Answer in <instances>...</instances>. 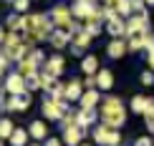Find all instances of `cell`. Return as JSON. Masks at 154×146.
<instances>
[{"label":"cell","instance_id":"cell-20","mask_svg":"<svg viewBox=\"0 0 154 146\" xmlns=\"http://www.w3.org/2000/svg\"><path fill=\"white\" fill-rule=\"evenodd\" d=\"M81 71L86 73V76H96V73L101 71V68H99V58H96L94 53L91 55H83V58H81Z\"/></svg>","mask_w":154,"mask_h":146},{"label":"cell","instance_id":"cell-37","mask_svg":"<svg viewBox=\"0 0 154 146\" xmlns=\"http://www.w3.org/2000/svg\"><path fill=\"white\" fill-rule=\"evenodd\" d=\"M144 124H146V131H152V134H154V113L144 116Z\"/></svg>","mask_w":154,"mask_h":146},{"label":"cell","instance_id":"cell-31","mask_svg":"<svg viewBox=\"0 0 154 146\" xmlns=\"http://www.w3.org/2000/svg\"><path fill=\"white\" fill-rule=\"evenodd\" d=\"M30 58H33L35 63H38V66H46V53H43V50H38V48H33V50H30Z\"/></svg>","mask_w":154,"mask_h":146},{"label":"cell","instance_id":"cell-39","mask_svg":"<svg viewBox=\"0 0 154 146\" xmlns=\"http://www.w3.org/2000/svg\"><path fill=\"white\" fill-rule=\"evenodd\" d=\"M149 113H154V98L146 96V111H144V116H149Z\"/></svg>","mask_w":154,"mask_h":146},{"label":"cell","instance_id":"cell-40","mask_svg":"<svg viewBox=\"0 0 154 146\" xmlns=\"http://www.w3.org/2000/svg\"><path fill=\"white\" fill-rule=\"evenodd\" d=\"M104 5H116V0H104Z\"/></svg>","mask_w":154,"mask_h":146},{"label":"cell","instance_id":"cell-2","mask_svg":"<svg viewBox=\"0 0 154 146\" xmlns=\"http://www.w3.org/2000/svg\"><path fill=\"white\" fill-rule=\"evenodd\" d=\"M104 5H99V0H73L71 3V13L76 20H99V23H106L104 20V13H101Z\"/></svg>","mask_w":154,"mask_h":146},{"label":"cell","instance_id":"cell-26","mask_svg":"<svg viewBox=\"0 0 154 146\" xmlns=\"http://www.w3.org/2000/svg\"><path fill=\"white\" fill-rule=\"evenodd\" d=\"M116 13L121 18H131V13H134V5H131V0H116Z\"/></svg>","mask_w":154,"mask_h":146},{"label":"cell","instance_id":"cell-13","mask_svg":"<svg viewBox=\"0 0 154 146\" xmlns=\"http://www.w3.org/2000/svg\"><path fill=\"white\" fill-rule=\"evenodd\" d=\"M106 33L111 35V38H126V20L121 15L106 20Z\"/></svg>","mask_w":154,"mask_h":146},{"label":"cell","instance_id":"cell-14","mask_svg":"<svg viewBox=\"0 0 154 146\" xmlns=\"http://www.w3.org/2000/svg\"><path fill=\"white\" fill-rule=\"evenodd\" d=\"M83 93H86V86H83L81 81H68L66 83V101L79 103V101L83 98Z\"/></svg>","mask_w":154,"mask_h":146},{"label":"cell","instance_id":"cell-19","mask_svg":"<svg viewBox=\"0 0 154 146\" xmlns=\"http://www.w3.org/2000/svg\"><path fill=\"white\" fill-rule=\"evenodd\" d=\"M28 131H30V139H35V141H46V139H48V126H46V121H30Z\"/></svg>","mask_w":154,"mask_h":146},{"label":"cell","instance_id":"cell-21","mask_svg":"<svg viewBox=\"0 0 154 146\" xmlns=\"http://www.w3.org/2000/svg\"><path fill=\"white\" fill-rule=\"evenodd\" d=\"M28 139H30V131L28 129H15L13 136L8 139V144L10 146H28Z\"/></svg>","mask_w":154,"mask_h":146},{"label":"cell","instance_id":"cell-38","mask_svg":"<svg viewBox=\"0 0 154 146\" xmlns=\"http://www.w3.org/2000/svg\"><path fill=\"white\" fill-rule=\"evenodd\" d=\"M83 86H86V91H88V88H96V76H86Z\"/></svg>","mask_w":154,"mask_h":146},{"label":"cell","instance_id":"cell-7","mask_svg":"<svg viewBox=\"0 0 154 146\" xmlns=\"http://www.w3.org/2000/svg\"><path fill=\"white\" fill-rule=\"evenodd\" d=\"M30 103H33V96L30 93H20V96H10V93H3V111L8 113V111H18V113H23V111H28L30 109Z\"/></svg>","mask_w":154,"mask_h":146},{"label":"cell","instance_id":"cell-32","mask_svg":"<svg viewBox=\"0 0 154 146\" xmlns=\"http://www.w3.org/2000/svg\"><path fill=\"white\" fill-rule=\"evenodd\" d=\"M131 5H134V13H146V0H131Z\"/></svg>","mask_w":154,"mask_h":146},{"label":"cell","instance_id":"cell-24","mask_svg":"<svg viewBox=\"0 0 154 146\" xmlns=\"http://www.w3.org/2000/svg\"><path fill=\"white\" fill-rule=\"evenodd\" d=\"M146 40H149V33H144V35H131V38H129V50H131V53L146 50Z\"/></svg>","mask_w":154,"mask_h":146},{"label":"cell","instance_id":"cell-29","mask_svg":"<svg viewBox=\"0 0 154 146\" xmlns=\"http://www.w3.org/2000/svg\"><path fill=\"white\" fill-rule=\"evenodd\" d=\"M48 96L53 98V101H66V83H56L48 91Z\"/></svg>","mask_w":154,"mask_h":146},{"label":"cell","instance_id":"cell-9","mask_svg":"<svg viewBox=\"0 0 154 146\" xmlns=\"http://www.w3.org/2000/svg\"><path fill=\"white\" fill-rule=\"evenodd\" d=\"M48 15H51V20H53L56 28H66L68 30L71 23H73V13H71V8H66V5H56Z\"/></svg>","mask_w":154,"mask_h":146},{"label":"cell","instance_id":"cell-30","mask_svg":"<svg viewBox=\"0 0 154 146\" xmlns=\"http://www.w3.org/2000/svg\"><path fill=\"white\" fill-rule=\"evenodd\" d=\"M28 8H30V0H13V10L20 13V15H25Z\"/></svg>","mask_w":154,"mask_h":146},{"label":"cell","instance_id":"cell-12","mask_svg":"<svg viewBox=\"0 0 154 146\" xmlns=\"http://www.w3.org/2000/svg\"><path fill=\"white\" fill-rule=\"evenodd\" d=\"M126 50H129V40H124V38H111L109 46H106V55L114 58V61H119V58H124Z\"/></svg>","mask_w":154,"mask_h":146},{"label":"cell","instance_id":"cell-15","mask_svg":"<svg viewBox=\"0 0 154 146\" xmlns=\"http://www.w3.org/2000/svg\"><path fill=\"white\" fill-rule=\"evenodd\" d=\"M71 40H73V33H71V30H66V28H56L53 35H51V43H53V48H58V50L66 48Z\"/></svg>","mask_w":154,"mask_h":146},{"label":"cell","instance_id":"cell-34","mask_svg":"<svg viewBox=\"0 0 154 146\" xmlns=\"http://www.w3.org/2000/svg\"><path fill=\"white\" fill-rule=\"evenodd\" d=\"M0 66H3V71L10 73V53L8 50H3V58H0Z\"/></svg>","mask_w":154,"mask_h":146},{"label":"cell","instance_id":"cell-5","mask_svg":"<svg viewBox=\"0 0 154 146\" xmlns=\"http://www.w3.org/2000/svg\"><path fill=\"white\" fill-rule=\"evenodd\" d=\"M41 109H43V118H48V121H56V124H58L61 118L71 111V101H53V98L48 96L46 101H43Z\"/></svg>","mask_w":154,"mask_h":146},{"label":"cell","instance_id":"cell-23","mask_svg":"<svg viewBox=\"0 0 154 146\" xmlns=\"http://www.w3.org/2000/svg\"><path fill=\"white\" fill-rule=\"evenodd\" d=\"M18 43H23V33H18V30H3V48H13L18 46Z\"/></svg>","mask_w":154,"mask_h":146},{"label":"cell","instance_id":"cell-8","mask_svg":"<svg viewBox=\"0 0 154 146\" xmlns=\"http://www.w3.org/2000/svg\"><path fill=\"white\" fill-rule=\"evenodd\" d=\"M144 33H149V13H134L131 18H126V38Z\"/></svg>","mask_w":154,"mask_h":146},{"label":"cell","instance_id":"cell-28","mask_svg":"<svg viewBox=\"0 0 154 146\" xmlns=\"http://www.w3.org/2000/svg\"><path fill=\"white\" fill-rule=\"evenodd\" d=\"M13 131H15V126H13V121L8 116H3V121H0V136L5 139V141H8V139L13 136Z\"/></svg>","mask_w":154,"mask_h":146},{"label":"cell","instance_id":"cell-1","mask_svg":"<svg viewBox=\"0 0 154 146\" xmlns=\"http://www.w3.org/2000/svg\"><path fill=\"white\" fill-rule=\"evenodd\" d=\"M99 113H101V124L111 126V129H121L126 124V109L119 96H104V101L99 106Z\"/></svg>","mask_w":154,"mask_h":146},{"label":"cell","instance_id":"cell-6","mask_svg":"<svg viewBox=\"0 0 154 146\" xmlns=\"http://www.w3.org/2000/svg\"><path fill=\"white\" fill-rule=\"evenodd\" d=\"M3 93H10V96H20V93H30V91H28V81H25V73H20V71H10L8 76H5Z\"/></svg>","mask_w":154,"mask_h":146},{"label":"cell","instance_id":"cell-35","mask_svg":"<svg viewBox=\"0 0 154 146\" xmlns=\"http://www.w3.org/2000/svg\"><path fill=\"white\" fill-rule=\"evenodd\" d=\"M43 146H66V144H63V139H56V136H48L46 141H43Z\"/></svg>","mask_w":154,"mask_h":146},{"label":"cell","instance_id":"cell-27","mask_svg":"<svg viewBox=\"0 0 154 146\" xmlns=\"http://www.w3.org/2000/svg\"><path fill=\"white\" fill-rule=\"evenodd\" d=\"M129 109L134 113H139V116H144V111H146V96H134L131 103H129Z\"/></svg>","mask_w":154,"mask_h":146},{"label":"cell","instance_id":"cell-25","mask_svg":"<svg viewBox=\"0 0 154 146\" xmlns=\"http://www.w3.org/2000/svg\"><path fill=\"white\" fill-rule=\"evenodd\" d=\"M91 40H94V35H91V33H86V28H83L81 33H76V35H73V40H71V43H73V46H79V48H83V50H86L88 46H91Z\"/></svg>","mask_w":154,"mask_h":146},{"label":"cell","instance_id":"cell-4","mask_svg":"<svg viewBox=\"0 0 154 146\" xmlns=\"http://www.w3.org/2000/svg\"><path fill=\"white\" fill-rule=\"evenodd\" d=\"M91 136H94L96 146H119L121 144V134L116 129H111V126H106V124H96L91 129Z\"/></svg>","mask_w":154,"mask_h":146},{"label":"cell","instance_id":"cell-18","mask_svg":"<svg viewBox=\"0 0 154 146\" xmlns=\"http://www.w3.org/2000/svg\"><path fill=\"white\" fill-rule=\"evenodd\" d=\"M96 88H99V91H111L114 88V73L109 71V68H101V71L96 73Z\"/></svg>","mask_w":154,"mask_h":146},{"label":"cell","instance_id":"cell-36","mask_svg":"<svg viewBox=\"0 0 154 146\" xmlns=\"http://www.w3.org/2000/svg\"><path fill=\"white\" fill-rule=\"evenodd\" d=\"M134 146H154V139L152 136H142V139L134 141Z\"/></svg>","mask_w":154,"mask_h":146},{"label":"cell","instance_id":"cell-43","mask_svg":"<svg viewBox=\"0 0 154 146\" xmlns=\"http://www.w3.org/2000/svg\"><path fill=\"white\" fill-rule=\"evenodd\" d=\"M28 146H41V144H28Z\"/></svg>","mask_w":154,"mask_h":146},{"label":"cell","instance_id":"cell-33","mask_svg":"<svg viewBox=\"0 0 154 146\" xmlns=\"http://www.w3.org/2000/svg\"><path fill=\"white\" fill-rule=\"evenodd\" d=\"M139 81H142L144 86H152V83H154V71H144V73H142V78H139Z\"/></svg>","mask_w":154,"mask_h":146},{"label":"cell","instance_id":"cell-16","mask_svg":"<svg viewBox=\"0 0 154 146\" xmlns=\"http://www.w3.org/2000/svg\"><path fill=\"white\" fill-rule=\"evenodd\" d=\"M101 93H99V88H88L86 93H83V98L79 101V106L81 109H96V106H101Z\"/></svg>","mask_w":154,"mask_h":146},{"label":"cell","instance_id":"cell-17","mask_svg":"<svg viewBox=\"0 0 154 146\" xmlns=\"http://www.w3.org/2000/svg\"><path fill=\"white\" fill-rule=\"evenodd\" d=\"M46 71H51L56 76V78H58V76L63 73V68H66V61H63V55L61 53H53V55H48V61H46Z\"/></svg>","mask_w":154,"mask_h":146},{"label":"cell","instance_id":"cell-3","mask_svg":"<svg viewBox=\"0 0 154 146\" xmlns=\"http://www.w3.org/2000/svg\"><path fill=\"white\" fill-rule=\"evenodd\" d=\"M30 20V28H28V35L33 38L35 43L41 40H51V35H53L56 25L51 20V15H43V13H35V15H28Z\"/></svg>","mask_w":154,"mask_h":146},{"label":"cell","instance_id":"cell-44","mask_svg":"<svg viewBox=\"0 0 154 146\" xmlns=\"http://www.w3.org/2000/svg\"><path fill=\"white\" fill-rule=\"evenodd\" d=\"M58 3H61V0H58Z\"/></svg>","mask_w":154,"mask_h":146},{"label":"cell","instance_id":"cell-10","mask_svg":"<svg viewBox=\"0 0 154 146\" xmlns=\"http://www.w3.org/2000/svg\"><path fill=\"white\" fill-rule=\"evenodd\" d=\"M99 116H101V113L96 109H79V111H76V124H79L81 129L91 131L96 126V118H99Z\"/></svg>","mask_w":154,"mask_h":146},{"label":"cell","instance_id":"cell-45","mask_svg":"<svg viewBox=\"0 0 154 146\" xmlns=\"http://www.w3.org/2000/svg\"><path fill=\"white\" fill-rule=\"evenodd\" d=\"M119 146H121V144H119Z\"/></svg>","mask_w":154,"mask_h":146},{"label":"cell","instance_id":"cell-22","mask_svg":"<svg viewBox=\"0 0 154 146\" xmlns=\"http://www.w3.org/2000/svg\"><path fill=\"white\" fill-rule=\"evenodd\" d=\"M25 81H28V91H43V78H41V68L38 71H30L25 73Z\"/></svg>","mask_w":154,"mask_h":146},{"label":"cell","instance_id":"cell-42","mask_svg":"<svg viewBox=\"0 0 154 146\" xmlns=\"http://www.w3.org/2000/svg\"><path fill=\"white\" fill-rule=\"evenodd\" d=\"M79 146H91V144H79Z\"/></svg>","mask_w":154,"mask_h":146},{"label":"cell","instance_id":"cell-11","mask_svg":"<svg viewBox=\"0 0 154 146\" xmlns=\"http://www.w3.org/2000/svg\"><path fill=\"white\" fill-rule=\"evenodd\" d=\"M83 136H86V129H81L79 124L63 129V144H66V146H79V144H83Z\"/></svg>","mask_w":154,"mask_h":146},{"label":"cell","instance_id":"cell-41","mask_svg":"<svg viewBox=\"0 0 154 146\" xmlns=\"http://www.w3.org/2000/svg\"><path fill=\"white\" fill-rule=\"evenodd\" d=\"M146 5H154V0H146Z\"/></svg>","mask_w":154,"mask_h":146}]
</instances>
